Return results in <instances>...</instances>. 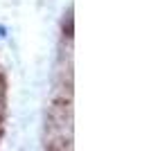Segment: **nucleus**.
<instances>
[{
    "label": "nucleus",
    "instance_id": "nucleus-1",
    "mask_svg": "<svg viewBox=\"0 0 149 151\" xmlns=\"http://www.w3.org/2000/svg\"><path fill=\"white\" fill-rule=\"evenodd\" d=\"M2 115H5V81L0 75V126H2Z\"/></svg>",
    "mask_w": 149,
    "mask_h": 151
}]
</instances>
